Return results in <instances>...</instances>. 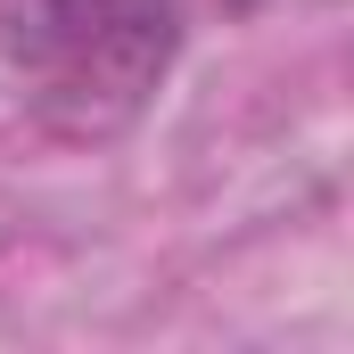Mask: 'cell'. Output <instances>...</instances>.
I'll return each instance as SVG.
<instances>
[{
  "label": "cell",
  "instance_id": "6da1fadb",
  "mask_svg": "<svg viewBox=\"0 0 354 354\" xmlns=\"http://www.w3.org/2000/svg\"><path fill=\"white\" fill-rule=\"evenodd\" d=\"M181 41V0H0V75L58 140L132 132L174 83Z\"/></svg>",
  "mask_w": 354,
  "mask_h": 354
}]
</instances>
